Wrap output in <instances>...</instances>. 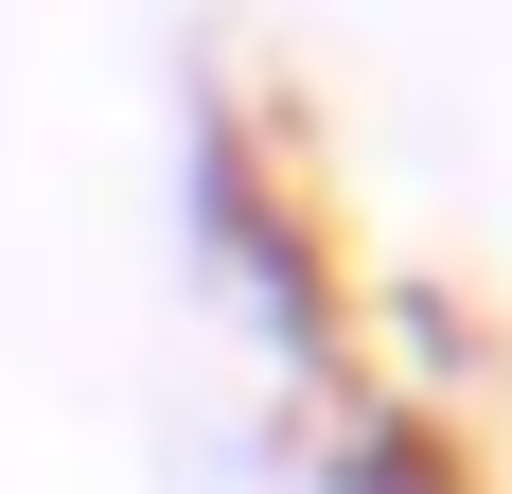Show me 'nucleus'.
Masks as SVG:
<instances>
[{
  "label": "nucleus",
  "mask_w": 512,
  "mask_h": 494,
  "mask_svg": "<svg viewBox=\"0 0 512 494\" xmlns=\"http://www.w3.org/2000/svg\"><path fill=\"white\" fill-rule=\"evenodd\" d=\"M177 195H195V247L248 283V318L283 353H336V247H318L301 177H283V124L248 89H195V142H177Z\"/></svg>",
  "instance_id": "nucleus-1"
}]
</instances>
